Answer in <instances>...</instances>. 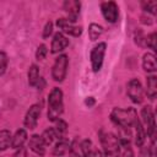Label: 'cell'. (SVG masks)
<instances>
[{"mask_svg": "<svg viewBox=\"0 0 157 157\" xmlns=\"http://www.w3.org/2000/svg\"><path fill=\"white\" fill-rule=\"evenodd\" d=\"M132 128L135 129V144L137 147H141L146 140V131H145V128H144V125L139 118L136 119Z\"/></svg>", "mask_w": 157, "mask_h": 157, "instance_id": "2e32d148", "label": "cell"}, {"mask_svg": "<svg viewBox=\"0 0 157 157\" xmlns=\"http://www.w3.org/2000/svg\"><path fill=\"white\" fill-rule=\"evenodd\" d=\"M103 33V27L98 23H91L88 27V36L91 40H96L98 39V37Z\"/></svg>", "mask_w": 157, "mask_h": 157, "instance_id": "d4e9b609", "label": "cell"}, {"mask_svg": "<svg viewBox=\"0 0 157 157\" xmlns=\"http://www.w3.org/2000/svg\"><path fill=\"white\" fill-rule=\"evenodd\" d=\"M80 150H81V153L83 157H103V153L99 150H97L94 147V145L92 144V141L88 139H86L81 142Z\"/></svg>", "mask_w": 157, "mask_h": 157, "instance_id": "5bb4252c", "label": "cell"}, {"mask_svg": "<svg viewBox=\"0 0 157 157\" xmlns=\"http://www.w3.org/2000/svg\"><path fill=\"white\" fill-rule=\"evenodd\" d=\"M141 6H142V10L144 11L150 12L153 16L156 15V10H157V2L156 1H142L141 2Z\"/></svg>", "mask_w": 157, "mask_h": 157, "instance_id": "484cf974", "label": "cell"}, {"mask_svg": "<svg viewBox=\"0 0 157 157\" xmlns=\"http://www.w3.org/2000/svg\"><path fill=\"white\" fill-rule=\"evenodd\" d=\"M67 66H69V59L66 54H60L52 67V77L56 82H61L65 80L66 74H67Z\"/></svg>", "mask_w": 157, "mask_h": 157, "instance_id": "277c9868", "label": "cell"}, {"mask_svg": "<svg viewBox=\"0 0 157 157\" xmlns=\"http://www.w3.org/2000/svg\"><path fill=\"white\" fill-rule=\"evenodd\" d=\"M9 65V58L5 52H0V76L5 74Z\"/></svg>", "mask_w": 157, "mask_h": 157, "instance_id": "83f0119b", "label": "cell"}, {"mask_svg": "<svg viewBox=\"0 0 157 157\" xmlns=\"http://www.w3.org/2000/svg\"><path fill=\"white\" fill-rule=\"evenodd\" d=\"M69 45V39L64 36V33L58 32L54 34L53 39H52V44H50V53L52 54H56L63 52L66 47Z\"/></svg>", "mask_w": 157, "mask_h": 157, "instance_id": "7c38bea8", "label": "cell"}, {"mask_svg": "<svg viewBox=\"0 0 157 157\" xmlns=\"http://www.w3.org/2000/svg\"><path fill=\"white\" fill-rule=\"evenodd\" d=\"M70 147H71V145H70L67 137H65V139H58L56 142H55V145H54V147H53V155L56 156V157H63L66 153H69Z\"/></svg>", "mask_w": 157, "mask_h": 157, "instance_id": "9a60e30c", "label": "cell"}, {"mask_svg": "<svg viewBox=\"0 0 157 157\" xmlns=\"http://www.w3.org/2000/svg\"><path fill=\"white\" fill-rule=\"evenodd\" d=\"M11 140H12V135L10 130L7 129L0 130V151L7 150L11 146Z\"/></svg>", "mask_w": 157, "mask_h": 157, "instance_id": "44dd1931", "label": "cell"}, {"mask_svg": "<svg viewBox=\"0 0 157 157\" xmlns=\"http://www.w3.org/2000/svg\"><path fill=\"white\" fill-rule=\"evenodd\" d=\"M142 69L146 72H155L157 69L156 56L152 53H145L142 56Z\"/></svg>", "mask_w": 157, "mask_h": 157, "instance_id": "d6986e66", "label": "cell"}, {"mask_svg": "<svg viewBox=\"0 0 157 157\" xmlns=\"http://www.w3.org/2000/svg\"><path fill=\"white\" fill-rule=\"evenodd\" d=\"M28 147L31 151H33L36 155H38L40 157H43L45 155V145H44L40 135L33 134L28 140Z\"/></svg>", "mask_w": 157, "mask_h": 157, "instance_id": "4fadbf2b", "label": "cell"}, {"mask_svg": "<svg viewBox=\"0 0 157 157\" xmlns=\"http://www.w3.org/2000/svg\"><path fill=\"white\" fill-rule=\"evenodd\" d=\"M64 112V94L59 87H54L48 96V119L56 121Z\"/></svg>", "mask_w": 157, "mask_h": 157, "instance_id": "7a4b0ae2", "label": "cell"}, {"mask_svg": "<svg viewBox=\"0 0 157 157\" xmlns=\"http://www.w3.org/2000/svg\"><path fill=\"white\" fill-rule=\"evenodd\" d=\"M146 94L151 101H153L157 96V77L155 75H150L146 78Z\"/></svg>", "mask_w": 157, "mask_h": 157, "instance_id": "ac0fdd59", "label": "cell"}, {"mask_svg": "<svg viewBox=\"0 0 157 157\" xmlns=\"http://www.w3.org/2000/svg\"><path fill=\"white\" fill-rule=\"evenodd\" d=\"M101 11L104 20L109 23H115L119 17V7L114 1H104L101 4Z\"/></svg>", "mask_w": 157, "mask_h": 157, "instance_id": "ba28073f", "label": "cell"}, {"mask_svg": "<svg viewBox=\"0 0 157 157\" xmlns=\"http://www.w3.org/2000/svg\"><path fill=\"white\" fill-rule=\"evenodd\" d=\"M139 157H147V151H141V153L139 155Z\"/></svg>", "mask_w": 157, "mask_h": 157, "instance_id": "e575fe53", "label": "cell"}, {"mask_svg": "<svg viewBox=\"0 0 157 157\" xmlns=\"http://www.w3.org/2000/svg\"><path fill=\"white\" fill-rule=\"evenodd\" d=\"M39 115H40V105L39 104H32L25 115V119H23L25 126L29 130H33L38 124Z\"/></svg>", "mask_w": 157, "mask_h": 157, "instance_id": "9c48e42d", "label": "cell"}, {"mask_svg": "<svg viewBox=\"0 0 157 157\" xmlns=\"http://www.w3.org/2000/svg\"><path fill=\"white\" fill-rule=\"evenodd\" d=\"M156 40H157V34H156V32L150 33V34L146 37V39H145L146 47H148L150 49H152L153 52H156Z\"/></svg>", "mask_w": 157, "mask_h": 157, "instance_id": "4316f807", "label": "cell"}, {"mask_svg": "<svg viewBox=\"0 0 157 157\" xmlns=\"http://www.w3.org/2000/svg\"><path fill=\"white\" fill-rule=\"evenodd\" d=\"M69 157H81V155L78 153V150L76 148V146H75V145H72V146L70 147Z\"/></svg>", "mask_w": 157, "mask_h": 157, "instance_id": "d6a6232c", "label": "cell"}, {"mask_svg": "<svg viewBox=\"0 0 157 157\" xmlns=\"http://www.w3.org/2000/svg\"><path fill=\"white\" fill-rule=\"evenodd\" d=\"M56 26L66 34H70L72 37H78L82 33V27L76 26L74 22H70L67 18H59L56 21Z\"/></svg>", "mask_w": 157, "mask_h": 157, "instance_id": "30bf717a", "label": "cell"}, {"mask_svg": "<svg viewBox=\"0 0 157 157\" xmlns=\"http://www.w3.org/2000/svg\"><path fill=\"white\" fill-rule=\"evenodd\" d=\"M120 141V151L118 157H134V152L130 145V140L128 139H119Z\"/></svg>", "mask_w": 157, "mask_h": 157, "instance_id": "7402d4cb", "label": "cell"}, {"mask_svg": "<svg viewBox=\"0 0 157 157\" xmlns=\"http://www.w3.org/2000/svg\"><path fill=\"white\" fill-rule=\"evenodd\" d=\"M85 104L88 105V107H92V105L94 104V98H93V97H88V98H86Z\"/></svg>", "mask_w": 157, "mask_h": 157, "instance_id": "836d02e7", "label": "cell"}, {"mask_svg": "<svg viewBox=\"0 0 157 157\" xmlns=\"http://www.w3.org/2000/svg\"><path fill=\"white\" fill-rule=\"evenodd\" d=\"M101 145L103 157H118L120 151V141L113 132H101Z\"/></svg>", "mask_w": 157, "mask_h": 157, "instance_id": "3957f363", "label": "cell"}, {"mask_svg": "<svg viewBox=\"0 0 157 157\" xmlns=\"http://www.w3.org/2000/svg\"><path fill=\"white\" fill-rule=\"evenodd\" d=\"M47 54H48V48H47V45H45V44L38 45V48H37V50H36V59H37V60H44L45 56H47Z\"/></svg>", "mask_w": 157, "mask_h": 157, "instance_id": "f1b7e54d", "label": "cell"}, {"mask_svg": "<svg viewBox=\"0 0 157 157\" xmlns=\"http://www.w3.org/2000/svg\"><path fill=\"white\" fill-rule=\"evenodd\" d=\"M67 128H69V126H67V123H66L65 120L58 119V120L55 121V128H54V130H55V134H56L58 139H65V137H66L67 131H69Z\"/></svg>", "mask_w": 157, "mask_h": 157, "instance_id": "603a6c76", "label": "cell"}, {"mask_svg": "<svg viewBox=\"0 0 157 157\" xmlns=\"http://www.w3.org/2000/svg\"><path fill=\"white\" fill-rule=\"evenodd\" d=\"M110 119L121 130L130 131V129L134 126V124L137 119V114L134 108H126V109L114 108L110 113Z\"/></svg>", "mask_w": 157, "mask_h": 157, "instance_id": "6da1fadb", "label": "cell"}, {"mask_svg": "<svg viewBox=\"0 0 157 157\" xmlns=\"http://www.w3.org/2000/svg\"><path fill=\"white\" fill-rule=\"evenodd\" d=\"M40 136H42V140H43V142H44L45 146H50V145H53V144L58 140V136H56V134H55L54 128H48V129H45Z\"/></svg>", "mask_w": 157, "mask_h": 157, "instance_id": "cb8c5ba5", "label": "cell"}, {"mask_svg": "<svg viewBox=\"0 0 157 157\" xmlns=\"http://www.w3.org/2000/svg\"><path fill=\"white\" fill-rule=\"evenodd\" d=\"M145 39H146V37L142 34L141 29H137L136 33H135V43H136L137 45H140V47H145V45H146Z\"/></svg>", "mask_w": 157, "mask_h": 157, "instance_id": "f546056e", "label": "cell"}, {"mask_svg": "<svg viewBox=\"0 0 157 157\" xmlns=\"http://www.w3.org/2000/svg\"><path fill=\"white\" fill-rule=\"evenodd\" d=\"M13 157H27V150L25 147H20L17 148L16 153L13 155Z\"/></svg>", "mask_w": 157, "mask_h": 157, "instance_id": "1f68e13d", "label": "cell"}, {"mask_svg": "<svg viewBox=\"0 0 157 157\" xmlns=\"http://www.w3.org/2000/svg\"><path fill=\"white\" fill-rule=\"evenodd\" d=\"M27 131L25 129H18L16 130V132L12 135V140H11V147L17 150L20 147H23L25 142L27 141Z\"/></svg>", "mask_w": 157, "mask_h": 157, "instance_id": "e0dca14e", "label": "cell"}, {"mask_svg": "<svg viewBox=\"0 0 157 157\" xmlns=\"http://www.w3.org/2000/svg\"><path fill=\"white\" fill-rule=\"evenodd\" d=\"M141 118H142L141 123L145 125V131L147 136L153 139L156 135V120H155L153 110L150 105H145L141 109Z\"/></svg>", "mask_w": 157, "mask_h": 157, "instance_id": "8992f818", "label": "cell"}, {"mask_svg": "<svg viewBox=\"0 0 157 157\" xmlns=\"http://www.w3.org/2000/svg\"><path fill=\"white\" fill-rule=\"evenodd\" d=\"M105 49H107V44L104 42H101L97 45H94L93 49L91 50L90 59H91V66H92L93 72H98L102 69Z\"/></svg>", "mask_w": 157, "mask_h": 157, "instance_id": "5b68a950", "label": "cell"}, {"mask_svg": "<svg viewBox=\"0 0 157 157\" xmlns=\"http://www.w3.org/2000/svg\"><path fill=\"white\" fill-rule=\"evenodd\" d=\"M53 33V22H50V21H48L47 23H45V26H44V29H43V38L44 39H47V38H49V36Z\"/></svg>", "mask_w": 157, "mask_h": 157, "instance_id": "4dcf8cb0", "label": "cell"}, {"mask_svg": "<svg viewBox=\"0 0 157 157\" xmlns=\"http://www.w3.org/2000/svg\"><path fill=\"white\" fill-rule=\"evenodd\" d=\"M27 76H28V85L31 87H36L38 81H39V78H40L39 77V67L36 64H32L29 66V69H28Z\"/></svg>", "mask_w": 157, "mask_h": 157, "instance_id": "ffe728a7", "label": "cell"}, {"mask_svg": "<svg viewBox=\"0 0 157 157\" xmlns=\"http://www.w3.org/2000/svg\"><path fill=\"white\" fill-rule=\"evenodd\" d=\"M64 10L67 15V20L70 22H74L77 20V16L80 15V9H81V2L76 0H66L64 2Z\"/></svg>", "mask_w": 157, "mask_h": 157, "instance_id": "8fae6325", "label": "cell"}, {"mask_svg": "<svg viewBox=\"0 0 157 157\" xmlns=\"http://www.w3.org/2000/svg\"><path fill=\"white\" fill-rule=\"evenodd\" d=\"M126 93L131 102L140 104L144 101V88L137 78H131L126 85Z\"/></svg>", "mask_w": 157, "mask_h": 157, "instance_id": "52a82bcc", "label": "cell"}]
</instances>
